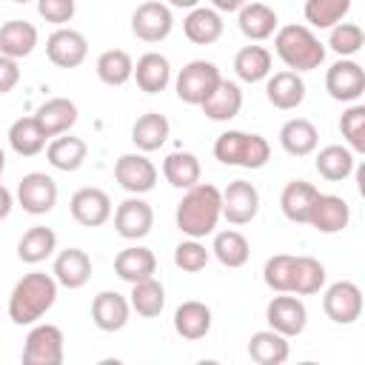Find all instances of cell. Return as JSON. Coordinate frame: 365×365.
I'll list each match as a JSON object with an SVG mask.
<instances>
[{
	"label": "cell",
	"instance_id": "6da1fadb",
	"mask_svg": "<svg viewBox=\"0 0 365 365\" xmlns=\"http://www.w3.org/2000/svg\"><path fill=\"white\" fill-rule=\"evenodd\" d=\"M220 217H222V197H220V188L211 182H197V185L185 188V194L177 205V214H174L177 228L194 240L214 234Z\"/></svg>",
	"mask_w": 365,
	"mask_h": 365
},
{
	"label": "cell",
	"instance_id": "7a4b0ae2",
	"mask_svg": "<svg viewBox=\"0 0 365 365\" xmlns=\"http://www.w3.org/2000/svg\"><path fill=\"white\" fill-rule=\"evenodd\" d=\"M57 302V279L43 271L23 274L9 294V319L14 325H34Z\"/></svg>",
	"mask_w": 365,
	"mask_h": 365
},
{
	"label": "cell",
	"instance_id": "3957f363",
	"mask_svg": "<svg viewBox=\"0 0 365 365\" xmlns=\"http://www.w3.org/2000/svg\"><path fill=\"white\" fill-rule=\"evenodd\" d=\"M274 51L291 71H314L325 60V46L319 37L299 23H288L274 31Z\"/></svg>",
	"mask_w": 365,
	"mask_h": 365
},
{
	"label": "cell",
	"instance_id": "277c9868",
	"mask_svg": "<svg viewBox=\"0 0 365 365\" xmlns=\"http://www.w3.org/2000/svg\"><path fill=\"white\" fill-rule=\"evenodd\" d=\"M214 157L222 165L240 168H262L271 160V145L262 134L248 131H222L214 143Z\"/></svg>",
	"mask_w": 365,
	"mask_h": 365
},
{
	"label": "cell",
	"instance_id": "5b68a950",
	"mask_svg": "<svg viewBox=\"0 0 365 365\" xmlns=\"http://www.w3.org/2000/svg\"><path fill=\"white\" fill-rule=\"evenodd\" d=\"M220 80H222V74H220V68H217L211 60H191V63H185V66L180 68L174 88H177V97H180L182 103L200 106V103L217 88Z\"/></svg>",
	"mask_w": 365,
	"mask_h": 365
},
{
	"label": "cell",
	"instance_id": "8992f818",
	"mask_svg": "<svg viewBox=\"0 0 365 365\" xmlns=\"http://www.w3.org/2000/svg\"><path fill=\"white\" fill-rule=\"evenodd\" d=\"M63 331L51 322H40L29 331L23 345V365H60L63 362Z\"/></svg>",
	"mask_w": 365,
	"mask_h": 365
},
{
	"label": "cell",
	"instance_id": "52a82bcc",
	"mask_svg": "<svg viewBox=\"0 0 365 365\" xmlns=\"http://www.w3.org/2000/svg\"><path fill=\"white\" fill-rule=\"evenodd\" d=\"M325 91L339 103H356L365 94V68L351 57L336 60L325 71Z\"/></svg>",
	"mask_w": 365,
	"mask_h": 365
},
{
	"label": "cell",
	"instance_id": "ba28073f",
	"mask_svg": "<svg viewBox=\"0 0 365 365\" xmlns=\"http://www.w3.org/2000/svg\"><path fill=\"white\" fill-rule=\"evenodd\" d=\"M322 311L336 325L356 322L362 317V291H359V285L351 282V279H339V282L328 285V291L322 297Z\"/></svg>",
	"mask_w": 365,
	"mask_h": 365
},
{
	"label": "cell",
	"instance_id": "9c48e42d",
	"mask_svg": "<svg viewBox=\"0 0 365 365\" xmlns=\"http://www.w3.org/2000/svg\"><path fill=\"white\" fill-rule=\"evenodd\" d=\"M265 322L282 336H299L308 325V311L305 302L297 294H279L265 305Z\"/></svg>",
	"mask_w": 365,
	"mask_h": 365
},
{
	"label": "cell",
	"instance_id": "30bf717a",
	"mask_svg": "<svg viewBox=\"0 0 365 365\" xmlns=\"http://www.w3.org/2000/svg\"><path fill=\"white\" fill-rule=\"evenodd\" d=\"M171 29H174L171 9L160 0H145L131 14V31L143 43H160L171 34Z\"/></svg>",
	"mask_w": 365,
	"mask_h": 365
},
{
	"label": "cell",
	"instance_id": "8fae6325",
	"mask_svg": "<svg viewBox=\"0 0 365 365\" xmlns=\"http://www.w3.org/2000/svg\"><path fill=\"white\" fill-rule=\"evenodd\" d=\"M46 54L57 68H77L83 66V60L88 57V40L83 31L77 29H66L60 26L57 31L48 34L46 40Z\"/></svg>",
	"mask_w": 365,
	"mask_h": 365
},
{
	"label": "cell",
	"instance_id": "7c38bea8",
	"mask_svg": "<svg viewBox=\"0 0 365 365\" xmlns=\"http://www.w3.org/2000/svg\"><path fill=\"white\" fill-rule=\"evenodd\" d=\"M17 202L23 205L26 214H34V217L48 214L57 205V182L43 171L26 174L17 185Z\"/></svg>",
	"mask_w": 365,
	"mask_h": 365
},
{
	"label": "cell",
	"instance_id": "4fadbf2b",
	"mask_svg": "<svg viewBox=\"0 0 365 365\" xmlns=\"http://www.w3.org/2000/svg\"><path fill=\"white\" fill-rule=\"evenodd\" d=\"M220 197H222V217L231 225H245L259 211V191L248 180L228 182L225 191H220Z\"/></svg>",
	"mask_w": 365,
	"mask_h": 365
},
{
	"label": "cell",
	"instance_id": "5bb4252c",
	"mask_svg": "<svg viewBox=\"0 0 365 365\" xmlns=\"http://www.w3.org/2000/svg\"><path fill=\"white\" fill-rule=\"evenodd\" d=\"M114 177L128 194H148L157 185V165L145 154H123L114 163Z\"/></svg>",
	"mask_w": 365,
	"mask_h": 365
},
{
	"label": "cell",
	"instance_id": "9a60e30c",
	"mask_svg": "<svg viewBox=\"0 0 365 365\" xmlns=\"http://www.w3.org/2000/svg\"><path fill=\"white\" fill-rule=\"evenodd\" d=\"M68 211H71V217H74L80 225L97 228V225H106V222L111 220V197H108L103 188L86 185V188H80V191L71 194Z\"/></svg>",
	"mask_w": 365,
	"mask_h": 365
},
{
	"label": "cell",
	"instance_id": "2e32d148",
	"mask_svg": "<svg viewBox=\"0 0 365 365\" xmlns=\"http://www.w3.org/2000/svg\"><path fill=\"white\" fill-rule=\"evenodd\" d=\"M154 228V211L145 200H140V194L123 200L114 211V231L123 240H143L148 231Z\"/></svg>",
	"mask_w": 365,
	"mask_h": 365
},
{
	"label": "cell",
	"instance_id": "e0dca14e",
	"mask_svg": "<svg viewBox=\"0 0 365 365\" xmlns=\"http://www.w3.org/2000/svg\"><path fill=\"white\" fill-rule=\"evenodd\" d=\"M265 97L274 108L279 111H291L297 108L302 100H305V83L299 77V71H277V74H268L265 77Z\"/></svg>",
	"mask_w": 365,
	"mask_h": 365
},
{
	"label": "cell",
	"instance_id": "ac0fdd59",
	"mask_svg": "<svg viewBox=\"0 0 365 365\" xmlns=\"http://www.w3.org/2000/svg\"><path fill=\"white\" fill-rule=\"evenodd\" d=\"M351 222V208L342 197L336 194H319L314 208H311V217H308V225H314L319 234H339L342 228H348Z\"/></svg>",
	"mask_w": 365,
	"mask_h": 365
},
{
	"label": "cell",
	"instance_id": "d6986e66",
	"mask_svg": "<svg viewBox=\"0 0 365 365\" xmlns=\"http://www.w3.org/2000/svg\"><path fill=\"white\" fill-rule=\"evenodd\" d=\"M51 277L57 279V285L74 291L83 288L91 279V257L83 248H66L54 257V271Z\"/></svg>",
	"mask_w": 365,
	"mask_h": 365
},
{
	"label": "cell",
	"instance_id": "ffe728a7",
	"mask_svg": "<svg viewBox=\"0 0 365 365\" xmlns=\"http://www.w3.org/2000/svg\"><path fill=\"white\" fill-rule=\"evenodd\" d=\"M128 314H131V305H128V299H125L123 294H117V291H100V294L94 297V302H91V319H94V325H97L100 331H106V334H114V331L125 328Z\"/></svg>",
	"mask_w": 365,
	"mask_h": 365
},
{
	"label": "cell",
	"instance_id": "44dd1931",
	"mask_svg": "<svg viewBox=\"0 0 365 365\" xmlns=\"http://www.w3.org/2000/svg\"><path fill=\"white\" fill-rule=\"evenodd\" d=\"M200 108H202V114L208 117V120H214V123H228V120H234L237 114H240V108H242V91H240V86L234 83V80H220L217 83V88L200 103Z\"/></svg>",
	"mask_w": 365,
	"mask_h": 365
},
{
	"label": "cell",
	"instance_id": "7402d4cb",
	"mask_svg": "<svg viewBox=\"0 0 365 365\" xmlns=\"http://www.w3.org/2000/svg\"><path fill=\"white\" fill-rule=\"evenodd\" d=\"M34 120L46 137H57V134H66L77 123V106L68 97H51L37 106Z\"/></svg>",
	"mask_w": 365,
	"mask_h": 365
},
{
	"label": "cell",
	"instance_id": "603a6c76",
	"mask_svg": "<svg viewBox=\"0 0 365 365\" xmlns=\"http://www.w3.org/2000/svg\"><path fill=\"white\" fill-rule=\"evenodd\" d=\"M319 197V188L305 182V180H291L282 194H279V208L285 214V220L291 222H299V225H308V217H311V208Z\"/></svg>",
	"mask_w": 365,
	"mask_h": 365
},
{
	"label": "cell",
	"instance_id": "cb8c5ba5",
	"mask_svg": "<svg viewBox=\"0 0 365 365\" xmlns=\"http://www.w3.org/2000/svg\"><path fill=\"white\" fill-rule=\"evenodd\" d=\"M182 31L197 46H211L222 37V14L211 6H194L188 9V17L182 20Z\"/></svg>",
	"mask_w": 365,
	"mask_h": 365
},
{
	"label": "cell",
	"instance_id": "d4e9b609",
	"mask_svg": "<svg viewBox=\"0 0 365 365\" xmlns=\"http://www.w3.org/2000/svg\"><path fill=\"white\" fill-rule=\"evenodd\" d=\"M140 86V91L145 94H160L165 91V86L171 83V63L168 57H163L160 51H145L137 66H134V74H131Z\"/></svg>",
	"mask_w": 365,
	"mask_h": 365
},
{
	"label": "cell",
	"instance_id": "484cf974",
	"mask_svg": "<svg viewBox=\"0 0 365 365\" xmlns=\"http://www.w3.org/2000/svg\"><path fill=\"white\" fill-rule=\"evenodd\" d=\"M114 271L120 279L125 282H140V279H148L154 277L157 271V257L151 248L145 245H128L123 248L117 257H114Z\"/></svg>",
	"mask_w": 365,
	"mask_h": 365
},
{
	"label": "cell",
	"instance_id": "4316f807",
	"mask_svg": "<svg viewBox=\"0 0 365 365\" xmlns=\"http://www.w3.org/2000/svg\"><path fill=\"white\" fill-rule=\"evenodd\" d=\"M317 143H319V131L305 117H294V120H288L279 128V145L291 157H308V154H314L317 151Z\"/></svg>",
	"mask_w": 365,
	"mask_h": 365
},
{
	"label": "cell",
	"instance_id": "83f0119b",
	"mask_svg": "<svg viewBox=\"0 0 365 365\" xmlns=\"http://www.w3.org/2000/svg\"><path fill=\"white\" fill-rule=\"evenodd\" d=\"M174 331L188 339V342H197L202 339L208 331H211V308L200 299H188L182 302L177 311H174Z\"/></svg>",
	"mask_w": 365,
	"mask_h": 365
},
{
	"label": "cell",
	"instance_id": "f1b7e54d",
	"mask_svg": "<svg viewBox=\"0 0 365 365\" xmlns=\"http://www.w3.org/2000/svg\"><path fill=\"white\" fill-rule=\"evenodd\" d=\"M237 23H240V31L259 43V40H268L274 31H277V11L265 3H245L240 11H237Z\"/></svg>",
	"mask_w": 365,
	"mask_h": 365
},
{
	"label": "cell",
	"instance_id": "f546056e",
	"mask_svg": "<svg viewBox=\"0 0 365 365\" xmlns=\"http://www.w3.org/2000/svg\"><path fill=\"white\" fill-rule=\"evenodd\" d=\"M168 131H171V123H168L160 111H145V114H140V117L134 120V125H131V143H134L143 154H148V151H157L160 145H165Z\"/></svg>",
	"mask_w": 365,
	"mask_h": 365
},
{
	"label": "cell",
	"instance_id": "4dcf8cb0",
	"mask_svg": "<svg viewBox=\"0 0 365 365\" xmlns=\"http://www.w3.org/2000/svg\"><path fill=\"white\" fill-rule=\"evenodd\" d=\"M86 154H88V145L86 140L80 137H71V134H57L48 145H46V157L51 163V168L57 171H77L83 163H86Z\"/></svg>",
	"mask_w": 365,
	"mask_h": 365
},
{
	"label": "cell",
	"instance_id": "1f68e13d",
	"mask_svg": "<svg viewBox=\"0 0 365 365\" xmlns=\"http://www.w3.org/2000/svg\"><path fill=\"white\" fill-rule=\"evenodd\" d=\"M37 46V29L29 20H9L0 26V54L6 57H29Z\"/></svg>",
	"mask_w": 365,
	"mask_h": 365
},
{
	"label": "cell",
	"instance_id": "d6a6232c",
	"mask_svg": "<svg viewBox=\"0 0 365 365\" xmlns=\"http://www.w3.org/2000/svg\"><path fill=\"white\" fill-rule=\"evenodd\" d=\"M54 251H57V234L46 225H31L17 242V257L26 265H37V262L48 259Z\"/></svg>",
	"mask_w": 365,
	"mask_h": 365
},
{
	"label": "cell",
	"instance_id": "836d02e7",
	"mask_svg": "<svg viewBox=\"0 0 365 365\" xmlns=\"http://www.w3.org/2000/svg\"><path fill=\"white\" fill-rule=\"evenodd\" d=\"M291 348H288V336L277 334L274 328L268 331H257L248 342V356L257 365H282L288 359Z\"/></svg>",
	"mask_w": 365,
	"mask_h": 365
},
{
	"label": "cell",
	"instance_id": "e575fe53",
	"mask_svg": "<svg viewBox=\"0 0 365 365\" xmlns=\"http://www.w3.org/2000/svg\"><path fill=\"white\" fill-rule=\"evenodd\" d=\"M317 171H319V177H325L328 182H342V180H348L351 174H354V165H356V160H354V151L348 148V145H325V148H319V154H317Z\"/></svg>",
	"mask_w": 365,
	"mask_h": 365
},
{
	"label": "cell",
	"instance_id": "d590c367",
	"mask_svg": "<svg viewBox=\"0 0 365 365\" xmlns=\"http://www.w3.org/2000/svg\"><path fill=\"white\" fill-rule=\"evenodd\" d=\"M46 134L43 128L37 125L34 114L31 117H20L9 125V145L14 148V154L20 157H37L43 148H46Z\"/></svg>",
	"mask_w": 365,
	"mask_h": 365
},
{
	"label": "cell",
	"instance_id": "8d00e7d4",
	"mask_svg": "<svg viewBox=\"0 0 365 365\" xmlns=\"http://www.w3.org/2000/svg\"><path fill=\"white\" fill-rule=\"evenodd\" d=\"M200 174H202L200 160L191 151H174V154H168L163 160V177L168 180V185H174L180 191L197 185L200 182Z\"/></svg>",
	"mask_w": 365,
	"mask_h": 365
},
{
	"label": "cell",
	"instance_id": "74e56055",
	"mask_svg": "<svg viewBox=\"0 0 365 365\" xmlns=\"http://www.w3.org/2000/svg\"><path fill=\"white\" fill-rule=\"evenodd\" d=\"M128 305H131V311H137V314L145 317V319L160 317L163 308H165V288H163V282L154 279V277L140 279V282H131Z\"/></svg>",
	"mask_w": 365,
	"mask_h": 365
},
{
	"label": "cell",
	"instance_id": "f35d334b",
	"mask_svg": "<svg viewBox=\"0 0 365 365\" xmlns=\"http://www.w3.org/2000/svg\"><path fill=\"white\" fill-rule=\"evenodd\" d=\"M211 254H214L217 262L225 265V268H242V265L248 262V257H251V245H248V240H245L240 231L225 228V231L214 234Z\"/></svg>",
	"mask_w": 365,
	"mask_h": 365
},
{
	"label": "cell",
	"instance_id": "ab89813d",
	"mask_svg": "<svg viewBox=\"0 0 365 365\" xmlns=\"http://www.w3.org/2000/svg\"><path fill=\"white\" fill-rule=\"evenodd\" d=\"M234 71L242 83H259L271 74V51L265 46H242L234 57Z\"/></svg>",
	"mask_w": 365,
	"mask_h": 365
},
{
	"label": "cell",
	"instance_id": "60d3db41",
	"mask_svg": "<svg viewBox=\"0 0 365 365\" xmlns=\"http://www.w3.org/2000/svg\"><path fill=\"white\" fill-rule=\"evenodd\" d=\"M134 74V60L123 48H108L97 57V77L106 86H125Z\"/></svg>",
	"mask_w": 365,
	"mask_h": 365
},
{
	"label": "cell",
	"instance_id": "b9f144b4",
	"mask_svg": "<svg viewBox=\"0 0 365 365\" xmlns=\"http://www.w3.org/2000/svg\"><path fill=\"white\" fill-rule=\"evenodd\" d=\"M325 285V265L314 257H294V294L311 297Z\"/></svg>",
	"mask_w": 365,
	"mask_h": 365
},
{
	"label": "cell",
	"instance_id": "7bdbcfd3",
	"mask_svg": "<svg viewBox=\"0 0 365 365\" xmlns=\"http://www.w3.org/2000/svg\"><path fill=\"white\" fill-rule=\"evenodd\" d=\"M351 0H305V20L314 29H331L345 20Z\"/></svg>",
	"mask_w": 365,
	"mask_h": 365
},
{
	"label": "cell",
	"instance_id": "ee69618b",
	"mask_svg": "<svg viewBox=\"0 0 365 365\" xmlns=\"http://www.w3.org/2000/svg\"><path fill=\"white\" fill-rule=\"evenodd\" d=\"M262 279L277 294H294V257L291 254L268 257L262 268Z\"/></svg>",
	"mask_w": 365,
	"mask_h": 365
},
{
	"label": "cell",
	"instance_id": "f6af8a7d",
	"mask_svg": "<svg viewBox=\"0 0 365 365\" xmlns=\"http://www.w3.org/2000/svg\"><path fill=\"white\" fill-rule=\"evenodd\" d=\"M331 51H336L339 57H354L362 46H365V31L356 23H336L331 26V37H328Z\"/></svg>",
	"mask_w": 365,
	"mask_h": 365
},
{
	"label": "cell",
	"instance_id": "bcb514c9",
	"mask_svg": "<svg viewBox=\"0 0 365 365\" xmlns=\"http://www.w3.org/2000/svg\"><path fill=\"white\" fill-rule=\"evenodd\" d=\"M339 131L351 151L365 154V106H351L339 117Z\"/></svg>",
	"mask_w": 365,
	"mask_h": 365
},
{
	"label": "cell",
	"instance_id": "7dc6e473",
	"mask_svg": "<svg viewBox=\"0 0 365 365\" xmlns=\"http://www.w3.org/2000/svg\"><path fill=\"white\" fill-rule=\"evenodd\" d=\"M208 257H211V251H208L200 240H194V237L182 240V242L174 248V265H177L180 271H188V274L202 271V268L208 265Z\"/></svg>",
	"mask_w": 365,
	"mask_h": 365
},
{
	"label": "cell",
	"instance_id": "c3c4849f",
	"mask_svg": "<svg viewBox=\"0 0 365 365\" xmlns=\"http://www.w3.org/2000/svg\"><path fill=\"white\" fill-rule=\"evenodd\" d=\"M74 11H77V3L74 0H37V14L46 23H54V26L71 23Z\"/></svg>",
	"mask_w": 365,
	"mask_h": 365
},
{
	"label": "cell",
	"instance_id": "681fc988",
	"mask_svg": "<svg viewBox=\"0 0 365 365\" xmlns=\"http://www.w3.org/2000/svg\"><path fill=\"white\" fill-rule=\"evenodd\" d=\"M20 83V66L14 57L0 54V94H9Z\"/></svg>",
	"mask_w": 365,
	"mask_h": 365
},
{
	"label": "cell",
	"instance_id": "f907efd6",
	"mask_svg": "<svg viewBox=\"0 0 365 365\" xmlns=\"http://www.w3.org/2000/svg\"><path fill=\"white\" fill-rule=\"evenodd\" d=\"M11 205H14V197H11V191L0 182V220H6V217L11 214Z\"/></svg>",
	"mask_w": 365,
	"mask_h": 365
},
{
	"label": "cell",
	"instance_id": "816d5d0a",
	"mask_svg": "<svg viewBox=\"0 0 365 365\" xmlns=\"http://www.w3.org/2000/svg\"><path fill=\"white\" fill-rule=\"evenodd\" d=\"M248 0H211V9L217 11H240Z\"/></svg>",
	"mask_w": 365,
	"mask_h": 365
},
{
	"label": "cell",
	"instance_id": "f5cc1de1",
	"mask_svg": "<svg viewBox=\"0 0 365 365\" xmlns=\"http://www.w3.org/2000/svg\"><path fill=\"white\" fill-rule=\"evenodd\" d=\"M168 6H174V9H194V6H200V0H168Z\"/></svg>",
	"mask_w": 365,
	"mask_h": 365
},
{
	"label": "cell",
	"instance_id": "db71d44e",
	"mask_svg": "<svg viewBox=\"0 0 365 365\" xmlns=\"http://www.w3.org/2000/svg\"><path fill=\"white\" fill-rule=\"evenodd\" d=\"M3 168H6V154H3V148H0V177H3Z\"/></svg>",
	"mask_w": 365,
	"mask_h": 365
},
{
	"label": "cell",
	"instance_id": "11a10c76",
	"mask_svg": "<svg viewBox=\"0 0 365 365\" xmlns=\"http://www.w3.org/2000/svg\"><path fill=\"white\" fill-rule=\"evenodd\" d=\"M11 3H29V0H11Z\"/></svg>",
	"mask_w": 365,
	"mask_h": 365
}]
</instances>
